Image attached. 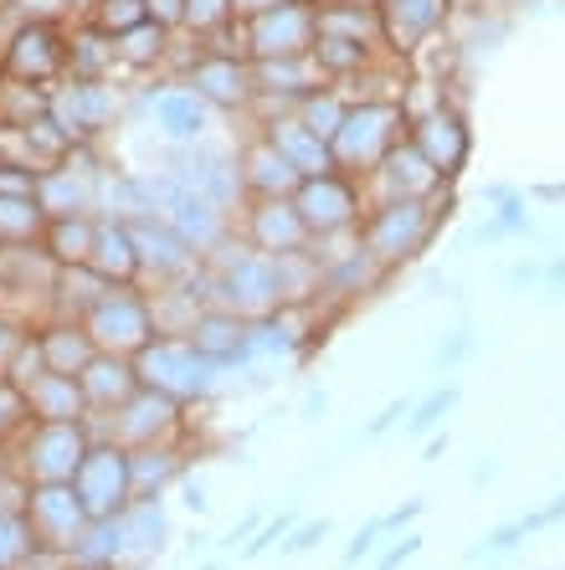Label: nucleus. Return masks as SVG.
<instances>
[{"label":"nucleus","instance_id":"f257e3e1","mask_svg":"<svg viewBox=\"0 0 565 570\" xmlns=\"http://www.w3.org/2000/svg\"><path fill=\"white\" fill-rule=\"evenodd\" d=\"M401 129H407V114L401 104H360L344 108L340 129L329 139V155H334V170H381V159L401 145Z\"/></svg>","mask_w":565,"mask_h":570},{"label":"nucleus","instance_id":"f03ea898","mask_svg":"<svg viewBox=\"0 0 565 570\" xmlns=\"http://www.w3.org/2000/svg\"><path fill=\"white\" fill-rule=\"evenodd\" d=\"M134 371H139V385L159 391L171 401H191V396H206L211 381L222 375V365H211L191 340H149L139 355H134Z\"/></svg>","mask_w":565,"mask_h":570},{"label":"nucleus","instance_id":"7ed1b4c3","mask_svg":"<svg viewBox=\"0 0 565 570\" xmlns=\"http://www.w3.org/2000/svg\"><path fill=\"white\" fill-rule=\"evenodd\" d=\"M72 489H78V499H82V509H88L92 524L124 514V509L134 504L129 448H119V442H92L88 458H82L78 473H72Z\"/></svg>","mask_w":565,"mask_h":570},{"label":"nucleus","instance_id":"20e7f679","mask_svg":"<svg viewBox=\"0 0 565 570\" xmlns=\"http://www.w3.org/2000/svg\"><path fill=\"white\" fill-rule=\"evenodd\" d=\"M82 330L92 334V345L104 350V355H139V350L155 340V318H149V298L129 288H108L98 304L88 308L82 318Z\"/></svg>","mask_w":565,"mask_h":570},{"label":"nucleus","instance_id":"39448f33","mask_svg":"<svg viewBox=\"0 0 565 570\" xmlns=\"http://www.w3.org/2000/svg\"><path fill=\"white\" fill-rule=\"evenodd\" d=\"M27 524L37 550H57V556H72L78 540L88 534V509H82L78 489L72 483H37L27 499Z\"/></svg>","mask_w":565,"mask_h":570},{"label":"nucleus","instance_id":"423d86ee","mask_svg":"<svg viewBox=\"0 0 565 570\" xmlns=\"http://www.w3.org/2000/svg\"><path fill=\"white\" fill-rule=\"evenodd\" d=\"M432 226H437L432 200H386L381 212L366 222V253L381 267H391L401 257L421 253L427 237H432Z\"/></svg>","mask_w":565,"mask_h":570},{"label":"nucleus","instance_id":"0eeeda50","mask_svg":"<svg viewBox=\"0 0 565 570\" xmlns=\"http://www.w3.org/2000/svg\"><path fill=\"white\" fill-rule=\"evenodd\" d=\"M171 175L181 180L185 190H201L206 200H216V206H237V196H247V186H242V165L237 155H222V149L211 145H175V159H171Z\"/></svg>","mask_w":565,"mask_h":570},{"label":"nucleus","instance_id":"6e6552de","mask_svg":"<svg viewBox=\"0 0 565 570\" xmlns=\"http://www.w3.org/2000/svg\"><path fill=\"white\" fill-rule=\"evenodd\" d=\"M293 206H299L303 226H309L314 237H340V232H350V226L360 222V196L340 170L309 175V180L293 190Z\"/></svg>","mask_w":565,"mask_h":570},{"label":"nucleus","instance_id":"1a4fd4ad","mask_svg":"<svg viewBox=\"0 0 565 570\" xmlns=\"http://www.w3.org/2000/svg\"><path fill=\"white\" fill-rule=\"evenodd\" d=\"M319 41V11H309L303 0H283L277 11L252 16L247 27V52L263 62V57H303L314 52Z\"/></svg>","mask_w":565,"mask_h":570},{"label":"nucleus","instance_id":"9d476101","mask_svg":"<svg viewBox=\"0 0 565 570\" xmlns=\"http://www.w3.org/2000/svg\"><path fill=\"white\" fill-rule=\"evenodd\" d=\"M92 442L82 438L78 422H37L27 438V473L31 483H72L78 463L88 458Z\"/></svg>","mask_w":565,"mask_h":570},{"label":"nucleus","instance_id":"9b49d317","mask_svg":"<svg viewBox=\"0 0 565 570\" xmlns=\"http://www.w3.org/2000/svg\"><path fill=\"white\" fill-rule=\"evenodd\" d=\"M247 242L257 247V253H267V257H289V253H309L314 232L303 226L293 196H257L252 222H247Z\"/></svg>","mask_w":565,"mask_h":570},{"label":"nucleus","instance_id":"f8f14e48","mask_svg":"<svg viewBox=\"0 0 565 570\" xmlns=\"http://www.w3.org/2000/svg\"><path fill=\"white\" fill-rule=\"evenodd\" d=\"M175 412H181V401H171V396H159V391H149V385H139L119 412H114V442L129 448V452L134 448H155V442L175 426Z\"/></svg>","mask_w":565,"mask_h":570},{"label":"nucleus","instance_id":"ddd939ff","mask_svg":"<svg viewBox=\"0 0 565 570\" xmlns=\"http://www.w3.org/2000/svg\"><path fill=\"white\" fill-rule=\"evenodd\" d=\"M411 145L421 149V159L432 165L437 175H458V165L468 159V124L452 114V108L437 104L432 114H421L417 124H411Z\"/></svg>","mask_w":565,"mask_h":570},{"label":"nucleus","instance_id":"4468645a","mask_svg":"<svg viewBox=\"0 0 565 570\" xmlns=\"http://www.w3.org/2000/svg\"><path fill=\"white\" fill-rule=\"evenodd\" d=\"M155 129L171 139V145H196L211 129V104L185 82V88H159V94L145 98Z\"/></svg>","mask_w":565,"mask_h":570},{"label":"nucleus","instance_id":"2eb2a0df","mask_svg":"<svg viewBox=\"0 0 565 570\" xmlns=\"http://www.w3.org/2000/svg\"><path fill=\"white\" fill-rule=\"evenodd\" d=\"M165 222H171L201 257H211V253H216V247L226 242V212L216 206V200L201 196V190L175 186L171 200H165Z\"/></svg>","mask_w":565,"mask_h":570},{"label":"nucleus","instance_id":"dca6fc26","mask_svg":"<svg viewBox=\"0 0 565 570\" xmlns=\"http://www.w3.org/2000/svg\"><path fill=\"white\" fill-rule=\"evenodd\" d=\"M52 114L62 119L57 129H62L67 139L78 145V139H92L98 129H108V124L119 119V98L108 94L104 82H72V94L57 98Z\"/></svg>","mask_w":565,"mask_h":570},{"label":"nucleus","instance_id":"f3484780","mask_svg":"<svg viewBox=\"0 0 565 570\" xmlns=\"http://www.w3.org/2000/svg\"><path fill=\"white\" fill-rule=\"evenodd\" d=\"M191 345L211 360V365H247V318L232 314V308H201L196 330H191Z\"/></svg>","mask_w":565,"mask_h":570},{"label":"nucleus","instance_id":"a211bd4d","mask_svg":"<svg viewBox=\"0 0 565 570\" xmlns=\"http://www.w3.org/2000/svg\"><path fill=\"white\" fill-rule=\"evenodd\" d=\"M191 88H196L211 108H237L257 94V88H252V67L237 62V57H226V52L201 57V62L191 67Z\"/></svg>","mask_w":565,"mask_h":570},{"label":"nucleus","instance_id":"6ab92c4d","mask_svg":"<svg viewBox=\"0 0 565 570\" xmlns=\"http://www.w3.org/2000/svg\"><path fill=\"white\" fill-rule=\"evenodd\" d=\"M82 381V396H88L92 412H119L124 401L139 391V371H134V360L129 355H98L88 360V371L78 375Z\"/></svg>","mask_w":565,"mask_h":570},{"label":"nucleus","instance_id":"aec40b11","mask_svg":"<svg viewBox=\"0 0 565 570\" xmlns=\"http://www.w3.org/2000/svg\"><path fill=\"white\" fill-rule=\"evenodd\" d=\"M237 165H242V186H247V196H293V190L303 186V175L283 159V149H277L267 134L257 139V145L242 149Z\"/></svg>","mask_w":565,"mask_h":570},{"label":"nucleus","instance_id":"412c9836","mask_svg":"<svg viewBox=\"0 0 565 570\" xmlns=\"http://www.w3.org/2000/svg\"><path fill=\"white\" fill-rule=\"evenodd\" d=\"M92 273H104L108 283L129 288L139 278V247H134V232L129 222L119 216H98V242H92V257H88Z\"/></svg>","mask_w":565,"mask_h":570},{"label":"nucleus","instance_id":"4be33fe9","mask_svg":"<svg viewBox=\"0 0 565 570\" xmlns=\"http://www.w3.org/2000/svg\"><path fill=\"white\" fill-rule=\"evenodd\" d=\"M386 37L396 41V52H417L447 21V0H381Z\"/></svg>","mask_w":565,"mask_h":570},{"label":"nucleus","instance_id":"5701e85b","mask_svg":"<svg viewBox=\"0 0 565 570\" xmlns=\"http://www.w3.org/2000/svg\"><path fill=\"white\" fill-rule=\"evenodd\" d=\"M104 186L92 170H47L37 180V200L47 216H92Z\"/></svg>","mask_w":565,"mask_h":570},{"label":"nucleus","instance_id":"b1692460","mask_svg":"<svg viewBox=\"0 0 565 570\" xmlns=\"http://www.w3.org/2000/svg\"><path fill=\"white\" fill-rule=\"evenodd\" d=\"M27 412L37 416V422H82V412H88L82 381H78V375L41 371L37 381L27 385Z\"/></svg>","mask_w":565,"mask_h":570},{"label":"nucleus","instance_id":"393cba45","mask_svg":"<svg viewBox=\"0 0 565 570\" xmlns=\"http://www.w3.org/2000/svg\"><path fill=\"white\" fill-rule=\"evenodd\" d=\"M381 180H386V190H391V200H432V190L442 186V175L421 159V149L411 145V139H401V145L381 159Z\"/></svg>","mask_w":565,"mask_h":570},{"label":"nucleus","instance_id":"a878e982","mask_svg":"<svg viewBox=\"0 0 565 570\" xmlns=\"http://www.w3.org/2000/svg\"><path fill=\"white\" fill-rule=\"evenodd\" d=\"M267 139L283 149V159H289L303 180H309V175H329V170H334L329 139H319V134L309 129L303 119H273V124H267Z\"/></svg>","mask_w":565,"mask_h":570},{"label":"nucleus","instance_id":"bb28decb","mask_svg":"<svg viewBox=\"0 0 565 570\" xmlns=\"http://www.w3.org/2000/svg\"><path fill=\"white\" fill-rule=\"evenodd\" d=\"M37 345H41V355H47V371H57V375H82L88 371V360L98 355L92 334L82 330V318L78 324H52Z\"/></svg>","mask_w":565,"mask_h":570},{"label":"nucleus","instance_id":"cd10ccee","mask_svg":"<svg viewBox=\"0 0 565 570\" xmlns=\"http://www.w3.org/2000/svg\"><path fill=\"white\" fill-rule=\"evenodd\" d=\"M129 478H134V499H159L171 483H181L185 468H181V458L165 452V448H134L129 452Z\"/></svg>","mask_w":565,"mask_h":570},{"label":"nucleus","instance_id":"c85d7f7f","mask_svg":"<svg viewBox=\"0 0 565 570\" xmlns=\"http://www.w3.org/2000/svg\"><path fill=\"white\" fill-rule=\"evenodd\" d=\"M62 47H57L52 27H27L16 37L11 47V72L16 78H52L57 67H62Z\"/></svg>","mask_w":565,"mask_h":570},{"label":"nucleus","instance_id":"c756f323","mask_svg":"<svg viewBox=\"0 0 565 570\" xmlns=\"http://www.w3.org/2000/svg\"><path fill=\"white\" fill-rule=\"evenodd\" d=\"M98 242V216H52V257L62 267L88 263Z\"/></svg>","mask_w":565,"mask_h":570},{"label":"nucleus","instance_id":"7c9ffc66","mask_svg":"<svg viewBox=\"0 0 565 570\" xmlns=\"http://www.w3.org/2000/svg\"><path fill=\"white\" fill-rule=\"evenodd\" d=\"M114 47H119V57H124V62H134V67L159 62V57H165V27H155V21H139L134 31L114 37Z\"/></svg>","mask_w":565,"mask_h":570},{"label":"nucleus","instance_id":"2f4dec72","mask_svg":"<svg viewBox=\"0 0 565 570\" xmlns=\"http://www.w3.org/2000/svg\"><path fill=\"white\" fill-rule=\"evenodd\" d=\"M319 62V72H355V67H366V47L360 41H350V37H319L314 41V52H309Z\"/></svg>","mask_w":565,"mask_h":570},{"label":"nucleus","instance_id":"473e14b6","mask_svg":"<svg viewBox=\"0 0 565 570\" xmlns=\"http://www.w3.org/2000/svg\"><path fill=\"white\" fill-rule=\"evenodd\" d=\"M31 550H37V540H31L27 514H11V509H0V570L21 566Z\"/></svg>","mask_w":565,"mask_h":570},{"label":"nucleus","instance_id":"72a5a7b5","mask_svg":"<svg viewBox=\"0 0 565 570\" xmlns=\"http://www.w3.org/2000/svg\"><path fill=\"white\" fill-rule=\"evenodd\" d=\"M458 401H462L458 385H442V391H432L427 401H417V406H411V416H407V438H427V432H437V422H442Z\"/></svg>","mask_w":565,"mask_h":570},{"label":"nucleus","instance_id":"f704fd0d","mask_svg":"<svg viewBox=\"0 0 565 570\" xmlns=\"http://www.w3.org/2000/svg\"><path fill=\"white\" fill-rule=\"evenodd\" d=\"M344 108H350V104H340L334 94H324V88H319V94H309L299 104V119L309 124L319 139H334V129H340V119H344Z\"/></svg>","mask_w":565,"mask_h":570},{"label":"nucleus","instance_id":"c9c22d12","mask_svg":"<svg viewBox=\"0 0 565 570\" xmlns=\"http://www.w3.org/2000/svg\"><path fill=\"white\" fill-rule=\"evenodd\" d=\"M139 21H149L145 0H98V27H104V37H124V31H134Z\"/></svg>","mask_w":565,"mask_h":570},{"label":"nucleus","instance_id":"e433bc0d","mask_svg":"<svg viewBox=\"0 0 565 570\" xmlns=\"http://www.w3.org/2000/svg\"><path fill=\"white\" fill-rule=\"evenodd\" d=\"M232 0H185V27H196V31H216L232 21Z\"/></svg>","mask_w":565,"mask_h":570},{"label":"nucleus","instance_id":"4c0bfd02","mask_svg":"<svg viewBox=\"0 0 565 570\" xmlns=\"http://www.w3.org/2000/svg\"><path fill=\"white\" fill-rule=\"evenodd\" d=\"M329 530H334L329 519H309V524H293L289 540L277 544V550H283V556H309L314 544H324V534H329Z\"/></svg>","mask_w":565,"mask_h":570},{"label":"nucleus","instance_id":"58836bf2","mask_svg":"<svg viewBox=\"0 0 565 570\" xmlns=\"http://www.w3.org/2000/svg\"><path fill=\"white\" fill-rule=\"evenodd\" d=\"M289 530H293V519H289V514H283V519H273V524H263V530H257L247 544H242V560H257V556H267L273 544H283V540H289Z\"/></svg>","mask_w":565,"mask_h":570},{"label":"nucleus","instance_id":"ea45409f","mask_svg":"<svg viewBox=\"0 0 565 570\" xmlns=\"http://www.w3.org/2000/svg\"><path fill=\"white\" fill-rule=\"evenodd\" d=\"M381 534H386V519H381V514H376V519H366V530H355V540H350V550H344V570H350V566H360V560H366L370 550L381 544Z\"/></svg>","mask_w":565,"mask_h":570},{"label":"nucleus","instance_id":"a19ab883","mask_svg":"<svg viewBox=\"0 0 565 570\" xmlns=\"http://www.w3.org/2000/svg\"><path fill=\"white\" fill-rule=\"evenodd\" d=\"M145 11H149V21L155 27H185V0H145Z\"/></svg>","mask_w":565,"mask_h":570},{"label":"nucleus","instance_id":"79ce46f5","mask_svg":"<svg viewBox=\"0 0 565 570\" xmlns=\"http://www.w3.org/2000/svg\"><path fill=\"white\" fill-rule=\"evenodd\" d=\"M417 550H421V534H407V540H396L391 550H386V556L376 560V566H370V570H401L411 556H417Z\"/></svg>","mask_w":565,"mask_h":570},{"label":"nucleus","instance_id":"37998d69","mask_svg":"<svg viewBox=\"0 0 565 570\" xmlns=\"http://www.w3.org/2000/svg\"><path fill=\"white\" fill-rule=\"evenodd\" d=\"M206 478H181V504L191 509V514H206L211 509V499H206Z\"/></svg>","mask_w":565,"mask_h":570},{"label":"nucleus","instance_id":"c03bdc74","mask_svg":"<svg viewBox=\"0 0 565 570\" xmlns=\"http://www.w3.org/2000/svg\"><path fill=\"white\" fill-rule=\"evenodd\" d=\"M401 416H411V401H391V406H386V412L366 426V438H370V442H376V438H386V432H391V426L401 422Z\"/></svg>","mask_w":565,"mask_h":570},{"label":"nucleus","instance_id":"a18cd8bd","mask_svg":"<svg viewBox=\"0 0 565 570\" xmlns=\"http://www.w3.org/2000/svg\"><path fill=\"white\" fill-rule=\"evenodd\" d=\"M468 350H474V340H468V330H462L458 340H447V345L437 350V365H442V371H452V365H458V360L468 355Z\"/></svg>","mask_w":565,"mask_h":570},{"label":"nucleus","instance_id":"49530a36","mask_svg":"<svg viewBox=\"0 0 565 570\" xmlns=\"http://www.w3.org/2000/svg\"><path fill=\"white\" fill-rule=\"evenodd\" d=\"M421 509H427V504H421V499H407V504H401V509H391V514H381V519H386V534H391V530H401V524H411V519H417Z\"/></svg>","mask_w":565,"mask_h":570},{"label":"nucleus","instance_id":"de8ad7c7","mask_svg":"<svg viewBox=\"0 0 565 570\" xmlns=\"http://www.w3.org/2000/svg\"><path fill=\"white\" fill-rule=\"evenodd\" d=\"M324 412H329V396H324V391H309V396H303V406H299V416H303V422H324Z\"/></svg>","mask_w":565,"mask_h":570},{"label":"nucleus","instance_id":"09e8293b","mask_svg":"<svg viewBox=\"0 0 565 570\" xmlns=\"http://www.w3.org/2000/svg\"><path fill=\"white\" fill-rule=\"evenodd\" d=\"M263 524H267V519H263V514H257V509H252V514H247V519H242V524H232V534H226V544H237V540H247V534H257V530H263Z\"/></svg>","mask_w":565,"mask_h":570},{"label":"nucleus","instance_id":"8fccbe9b","mask_svg":"<svg viewBox=\"0 0 565 570\" xmlns=\"http://www.w3.org/2000/svg\"><path fill=\"white\" fill-rule=\"evenodd\" d=\"M539 278L551 283V298H561V288H565V257H555V263H545V273Z\"/></svg>","mask_w":565,"mask_h":570},{"label":"nucleus","instance_id":"3c124183","mask_svg":"<svg viewBox=\"0 0 565 570\" xmlns=\"http://www.w3.org/2000/svg\"><path fill=\"white\" fill-rule=\"evenodd\" d=\"M494 478H499V463H494V458H484V463H478L474 473H468V483H474V489H488Z\"/></svg>","mask_w":565,"mask_h":570},{"label":"nucleus","instance_id":"603ef678","mask_svg":"<svg viewBox=\"0 0 565 570\" xmlns=\"http://www.w3.org/2000/svg\"><path fill=\"white\" fill-rule=\"evenodd\" d=\"M283 0H232V11L237 16H263V11H277Z\"/></svg>","mask_w":565,"mask_h":570},{"label":"nucleus","instance_id":"864d4df0","mask_svg":"<svg viewBox=\"0 0 565 570\" xmlns=\"http://www.w3.org/2000/svg\"><path fill=\"white\" fill-rule=\"evenodd\" d=\"M539 519H545V530H551V524H561V519H565V493H555L551 504L539 509Z\"/></svg>","mask_w":565,"mask_h":570},{"label":"nucleus","instance_id":"5fc2aeb1","mask_svg":"<svg viewBox=\"0 0 565 570\" xmlns=\"http://www.w3.org/2000/svg\"><path fill=\"white\" fill-rule=\"evenodd\" d=\"M447 452V432H432V442H427V463H437Z\"/></svg>","mask_w":565,"mask_h":570},{"label":"nucleus","instance_id":"6e6d98bb","mask_svg":"<svg viewBox=\"0 0 565 570\" xmlns=\"http://www.w3.org/2000/svg\"><path fill=\"white\" fill-rule=\"evenodd\" d=\"M78 570H114V566H104V560H78Z\"/></svg>","mask_w":565,"mask_h":570},{"label":"nucleus","instance_id":"4d7b16f0","mask_svg":"<svg viewBox=\"0 0 565 570\" xmlns=\"http://www.w3.org/2000/svg\"><path fill=\"white\" fill-rule=\"evenodd\" d=\"M196 570H222V560H201V566Z\"/></svg>","mask_w":565,"mask_h":570},{"label":"nucleus","instance_id":"13d9d810","mask_svg":"<svg viewBox=\"0 0 565 570\" xmlns=\"http://www.w3.org/2000/svg\"><path fill=\"white\" fill-rule=\"evenodd\" d=\"M355 6H381V0H355Z\"/></svg>","mask_w":565,"mask_h":570}]
</instances>
